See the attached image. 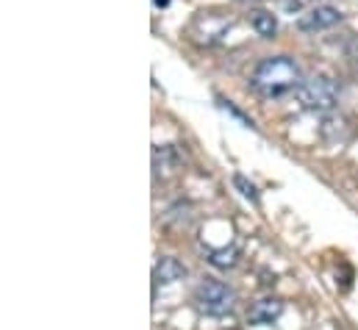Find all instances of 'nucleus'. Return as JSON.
Segmentation results:
<instances>
[{
	"label": "nucleus",
	"mask_w": 358,
	"mask_h": 330,
	"mask_svg": "<svg viewBox=\"0 0 358 330\" xmlns=\"http://www.w3.org/2000/svg\"><path fill=\"white\" fill-rule=\"evenodd\" d=\"M294 97L308 111H331L339 103V86L325 76H314L308 81H300V86L294 89Z\"/></svg>",
	"instance_id": "3"
},
{
	"label": "nucleus",
	"mask_w": 358,
	"mask_h": 330,
	"mask_svg": "<svg viewBox=\"0 0 358 330\" xmlns=\"http://www.w3.org/2000/svg\"><path fill=\"white\" fill-rule=\"evenodd\" d=\"M234 183H236V189L242 192V197H248L250 203H259V189H256L245 175H234Z\"/></svg>",
	"instance_id": "9"
},
{
	"label": "nucleus",
	"mask_w": 358,
	"mask_h": 330,
	"mask_svg": "<svg viewBox=\"0 0 358 330\" xmlns=\"http://www.w3.org/2000/svg\"><path fill=\"white\" fill-rule=\"evenodd\" d=\"M234 306H236V292L222 280L206 278L194 289V308L206 317H225L234 311Z\"/></svg>",
	"instance_id": "2"
},
{
	"label": "nucleus",
	"mask_w": 358,
	"mask_h": 330,
	"mask_svg": "<svg viewBox=\"0 0 358 330\" xmlns=\"http://www.w3.org/2000/svg\"><path fill=\"white\" fill-rule=\"evenodd\" d=\"M342 20V11L334 8V6H314L311 11H306L300 20H297V28L300 31H325L331 25H336Z\"/></svg>",
	"instance_id": "4"
},
{
	"label": "nucleus",
	"mask_w": 358,
	"mask_h": 330,
	"mask_svg": "<svg viewBox=\"0 0 358 330\" xmlns=\"http://www.w3.org/2000/svg\"><path fill=\"white\" fill-rule=\"evenodd\" d=\"M236 258H239V250L236 248H220V250H208L206 252V261L217 269H231L236 266Z\"/></svg>",
	"instance_id": "8"
},
{
	"label": "nucleus",
	"mask_w": 358,
	"mask_h": 330,
	"mask_svg": "<svg viewBox=\"0 0 358 330\" xmlns=\"http://www.w3.org/2000/svg\"><path fill=\"white\" fill-rule=\"evenodd\" d=\"M250 86L262 97H280L289 89L300 86V67L292 56H269L264 62H259V67L253 70Z\"/></svg>",
	"instance_id": "1"
},
{
	"label": "nucleus",
	"mask_w": 358,
	"mask_h": 330,
	"mask_svg": "<svg viewBox=\"0 0 358 330\" xmlns=\"http://www.w3.org/2000/svg\"><path fill=\"white\" fill-rule=\"evenodd\" d=\"M220 108H222V111H228L231 117H236V120H239V122H242L245 128H253V120H248V117H245L242 111H236V108H234L231 103H225V100H220Z\"/></svg>",
	"instance_id": "10"
},
{
	"label": "nucleus",
	"mask_w": 358,
	"mask_h": 330,
	"mask_svg": "<svg viewBox=\"0 0 358 330\" xmlns=\"http://www.w3.org/2000/svg\"><path fill=\"white\" fill-rule=\"evenodd\" d=\"M283 314V303L280 300H256L248 308V322L250 325H272L278 317Z\"/></svg>",
	"instance_id": "5"
},
{
	"label": "nucleus",
	"mask_w": 358,
	"mask_h": 330,
	"mask_svg": "<svg viewBox=\"0 0 358 330\" xmlns=\"http://www.w3.org/2000/svg\"><path fill=\"white\" fill-rule=\"evenodd\" d=\"M180 278H186V266L180 264L178 258L164 255V258L156 261V266H153V280H156V283L167 286V283H176Z\"/></svg>",
	"instance_id": "6"
},
{
	"label": "nucleus",
	"mask_w": 358,
	"mask_h": 330,
	"mask_svg": "<svg viewBox=\"0 0 358 330\" xmlns=\"http://www.w3.org/2000/svg\"><path fill=\"white\" fill-rule=\"evenodd\" d=\"M156 6H170V0H153Z\"/></svg>",
	"instance_id": "12"
},
{
	"label": "nucleus",
	"mask_w": 358,
	"mask_h": 330,
	"mask_svg": "<svg viewBox=\"0 0 358 330\" xmlns=\"http://www.w3.org/2000/svg\"><path fill=\"white\" fill-rule=\"evenodd\" d=\"M239 3H253V0H239Z\"/></svg>",
	"instance_id": "13"
},
{
	"label": "nucleus",
	"mask_w": 358,
	"mask_h": 330,
	"mask_svg": "<svg viewBox=\"0 0 358 330\" xmlns=\"http://www.w3.org/2000/svg\"><path fill=\"white\" fill-rule=\"evenodd\" d=\"M250 25H253V31H256L259 36H264V39H272L275 31H278V20H275L269 11H250Z\"/></svg>",
	"instance_id": "7"
},
{
	"label": "nucleus",
	"mask_w": 358,
	"mask_h": 330,
	"mask_svg": "<svg viewBox=\"0 0 358 330\" xmlns=\"http://www.w3.org/2000/svg\"><path fill=\"white\" fill-rule=\"evenodd\" d=\"M348 53H350V56H353V59L358 62V36H353V42L348 45Z\"/></svg>",
	"instance_id": "11"
}]
</instances>
